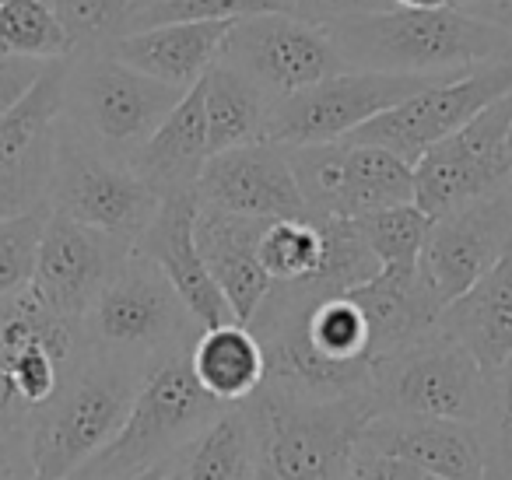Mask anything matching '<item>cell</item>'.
I'll return each instance as SVG.
<instances>
[{"label": "cell", "mask_w": 512, "mask_h": 480, "mask_svg": "<svg viewBox=\"0 0 512 480\" xmlns=\"http://www.w3.org/2000/svg\"><path fill=\"white\" fill-rule=\"evenodd\" d=\"M0 53L50 64V60L71 57L74 43L46 0H4V8H0Z\"/></svg>", "instance_id": "obj_28"}, {"label": "cell", "mask_w": 512, "mask_h": 480, "mask_svg": "<svg viewBox=\"0 0 512 480\" xmlns=\"http://www.w3.org/2000/svg\"><path fill=\"white\" fill-rule=\"evenodd\" d=\"M439 330L456 337L484 372L512 358V249L439 316Z\"/></svg>", "instance_id": "obj_22"}, {"label": "cell", "mask_w": 512, "mask_h": 480, "mask_svg": "<svg viewBox=\"0 0 512 480\" xmlns=\"http://www.w3.org/2000/svg\"><path fill=\"white\" fill-rule=\"evenodd\" d=\"M267 225L271 221L239 218V214L218 211V207H207L197 200V225H193L197 249L242 326L256 316V309L274 284L260 263V253H256Z\"/></svg>", "instance_id": "obj_19"}, {"label": "cell", "mask_w": 512, "mask_h": 480, "mask_svg": "<svg viewBox=\"0 0 512 480\" xmlns=\"http://www.w3.org/2000/svg\"><path fill=\"white\" fill-rule=\"evenodd\" d=\"M512 92V60H498V64H481L463 71L453 81H439V85L425 88V92L411 95L400 106L379 113L355 134L344 141L351 144H372L400 162L414 169L418 158L439 141L453 137L460 127H467L477 113L491 106V102L505 99Z\"/></svg>", "instance_id": "obj_13"}, {"label": "cell", "mask_w": 512, "mask_h": 480, "mask_svg": "<svg viewBox=\"0 0 512 480\" xmlns=\"http://www.w3.org/2000/svg\"><path fill=\"white\" fill-rule=\"evenodd\" d=\"M509 155H512V134H509Z\"/></svg>", "instance_id": "obj_45"}, {"label": "cell", "mask_w": 512, "mask_h": 480, "mask_svg": "<svg viewBox=\"0 0 512 480\" xmlns=\"http://www.w3.org/2000/svg\"><path fill=\"white\" fill-rule=\"evenodd\" d=\"M470 15H477V18H484V22L498 25V29H502L505 36L512 39V0H484V4L470 8Z\"/></svg>", "instance_id": "obj_40"}, {"label": "cell", "mask_w": 512, "mask_h": 480, "mask_svg": "<svg viewBox=\"0 0 512 480\" xmlns=\"http://www.w3.org/2000/svg\"><path fill=\"white\" fill-rule=\"evenodd\" d=\"M309 218L355 221L372 211L414 204V169L372 144L330 141L288 148Z\"/></svg>", "instance_id": "obj_10"}, {"label": "cell", "mask_w": 512, "mask_h": 480, "mask_svg": "<svg viewBox=\"0 0 512 480\" xmlns=\"http://www.w3.org/2000/svg\"><path fill=\"white\" fill-rule=\"evenodd\" d=\"M323 29L355 71L442 78V74L512 60V39L498 25L456 8H390L337 18Z\"/></svg>", "instance_id": "obj_1"}, {"label": "cell", "mask_w": 512, "mask_h": 480, "mask_svg": "<svg viewBox=\"0 0 512 480\" xmlns=\"http://www.w3.org/2000/svg\"><path fill=\"white\" fill-rule=\"evenodd\" d=\"M53 64V60H50ZM43 60H29V57H11V53H0V116H8L32 88L39 85V78L46 74Z\"/></svg>", "instance_id": "obj_37"}, {"label": "cell", "mask_w": 512, "mask_h": 480, "mask_svg": "<svg viewBox=\"0 0 512 480\" xmlns=\"http://www.w3.org/2000/svg\"><path fill=\"white\" fill-rule=\"evenodd\" d=\"M46 218H50V204H39L36 211L0 221V302L32 284Z\"/></svg>", "instance_id": "obj_32"}, {"label": "cell", "mask_w": 512, "mask_h": 480, "mask_svg": "<svg viewBox=\"0 0 512 480\" xmlns=\"http://www.w3.org/2000/svg\"><path fill=\"white\" fill-rule=\"evenodd\" d=\"M256 253H260V263H264L271 281L292 284V281H309V277L320 274L327 242H323L320 221L285 218V221H271L264 228Z\"/></svg>", "instance_id": "obj_29"}, {"label": "cell", "mask_w": 512, "mask_h": 480, "mask_svg": "<svg viewBox=\"0 0 512 480\" xmlns=\"http://www.w3.org/2000/svg\"><path fill=\"white\" fill-rule=\"evenodd\" d=\"M130 249L134 242L95 232L50 211L43 239H39L36 270H32V291L43 298L50 312L81 326L109 277L130 256Z\"/></svg>", "instance_id": "obj_15"}, {"label": "cell", "mask_w": 512, "mask_h": 480, "mask_svg": "<svg viewBox=\"0 0 512 480\" xmlns=\"http://www.w3.org/2000/svg\"><path fill=\"white\" fill-rule=\"evenodd\" d=\"M29 414L32 410L18 400L8 372L0 368V428H29Z\"/></svg>", "instance_id": "obj_39"}, {"label": "cell", "mask_w": 512, "mask_h": 480, "mask_svg": "<svg viewBox=\"0 0 512 480\" xmlns=\"http://www.w3.org/2000/svg\"><path fill=\"white\" fill-rule=\"evenodd\" d=\"M477 4H484V0H449V8H456V11H470V8H477Z\"/></svg>", "instance_id": "obj_44"}, {"label": "cell", "mask_w": 512, "mask_h": 480, "mask_svg": "<svg viewBox=\"0 0 512 480\" xmlns=\"http://www.w3.org/2000/svg\"><path fill=\"white\" fill-rule=\"evenodd\" d=\"M190 368L200 389L218 403H246L267 382V358L256 333L242 323L200 330L190 347Z\"/></svg>", "instance_id": "obj_24"}, {"label": "cell", "mask_w": 512, "mask_h": 480, "mask_svg": "<svg viewBox=\"0 0 512 480\" xmlns=\"http://www.w3.org/2000/svg\"><path fill=\"white\" fill-rule=\"evenodd\" d=\"M358 445L414 463L439 480H484V452L477 424L442 417L376 414Z\"/></svg>", "instance_id": "obj_18"}, {"label": "cell", "mask_w": 512, "mask_h": 480, "mask_svg": "<svg viewBox=\"0 0 512 480\" xmlns=\"http://www.w3.org/2000/svg\"><path fill=\"white\" fill-rule=\"evenodd\" d=\"M200 95H204L207 148H211V155L264 141V127L274 102L253 81L242 78L235 67L218 60L200 78Z\"/></svg>", "instance_id": "obj_25"}, {"label": "cell", "mask_w": 512, "mask_h": 480, "mask_svg": "<svg viewBox=\"0 0 512 480\" xmlns=\"http://www.w3.org/2000/svg\"><path fill=\"white\" fill-rule=\"evenodd\" d=\"M246 414L256 442L253 480H344L376 407L369 393L316 403L260 386Z\"/></svg>", "instance_id": "obj_3"}, {"label": "cell", "mask_w": 512, "mask_h": 480, "mask_svg": "<svg viewBox=\"0 0 512 480\" xmlns=\"http://www.w3.org/2000/svg\"><path fill=\"white\" fill-rule=\"evenodd\" d=\"M369 393L376 414L477 424L488 400V372L460 340L435 326L418 344L376 361Z\"/></svg>", "instance_id": "obj_8"}, {"label": "cell", "mask_w": 512, "mask_h": 480, "mask_svg": "<svg viewBox=\"0 0 512 480\" xmlns=\"http://www.w3.org/2000/svg\"><path fill=\"white\" fill-rule=\"evenodd\" d=\"M460 74L428 78V74H386L355 71L351 67V71L334 74V78L320 81V85L306 88V92H295L288 99L274 102L264 127V141L281 144V148L344 141L358 127L376 120L379 113L400 106V102L439 85V81L460 78Z\"/></svg>", "instance_id": "obj_9"}, {"label": "cell", "mask_w": 512, "mask_h": 480, "mask_svg": "<svg viewBox=\"0 0 512 480\" xmlns=\"http://www.w3.org/2000/svg\"><path fill=\"white\" fill-rule=\"evenodd\" d=\"M186 480H253L256 442L246 403H228L179 456Z\"/></svg>", "instance_id": "obj_26"}, {"label": "cell", "mask_w": 512, "mask_h": 480, "mask_svg": "<svg viewBox=\"0 0 512 480\" xmlns=\"http://www.w3.org/2000/svg\"><path fill=\"white\" fill-rule=\"evenodd\" d=\"M193 225H197V190L165 193L162 207H158V214L151 218V225L141 232V239L134 242V249L141 256H148V260L169 277L172 288H176L179 298L186 302V309H190L193 319L200 323V330L239 323L232 305H228V298L221 295V288L214 284L204 256H200Z\"/></svg>", "instance_id": "obj_17"}, {"label": "cell", "mask_w": 512, "mask_h": 480, "mask_svg": "<svg viewBox=\"0 0 512 480\" xmlns=\"http://www.w3.org/2000/svg\"><path fill=\"white\" fill-rule=\"evenodd\" d=\"M512 92L467 127L428 148L414 165V204L432 221L512 183Z\"/></svg>", "instance_id": "obj_11"}, {"label": "cell", "mask_w": 512, "mask_h": 480, "mask_svg": "<svg viewBox=\"0 0 512 480\" xmlns=\"http://www.w3.org/2000/svg\"><path fill=\"white\" fill-rule=\"evenodd\" d=\"M274 4H278V11H285V15H295L313 25H327L348 15H372V11L393 8L390 0H274Z\"/></svg>", "instance_id": "obj_35"}, {"label": "cell", "mask_w": 512, "mask_h": 480, "mask_svg": "<svg viewBox=\"0 0 512 480\" xmlns=\"http://www.w3.org/2000/svg\"><path fill=\"white\" fill-rule=\"evenodd\" d=\"M358 309L369 319L372 333V358H390L404 347L418 344L421 337L439 326L442 305L425 284V277L414 274H386L379 270L369 284L348 291Z\"/></svg>", "instance_id": "obj_21"}, {"label": "cell", "mask_w": 512, "mask_h": 480, "mask_svg": "<svg viewBox=\"0 0 512 480\" xmlns=\"http://www.w3.org/2000/svg\"><path fill=\"white\" fill-rule=\"evenodd\" d=\"M46 204L78 225L137 242L162 207V193L130 165V158L102 151L60 116Z\"/></svg>", "instance_id": "obj_7"}, {"label": "cell", "mask_w": 512, "mask_h": 480, "mask_svg": "<svg viewBox=\"0 0 512 480\" xmlns=\"http://www.w3.org/2000/svg\"><path fill=\"white\" fill-rule=\"evenodd\" d=\"M0 480H36L29 428H0Z\"/></svg>", "instance_id": "obj_38"}, {"label": "cell", "mask_w": 512, "mask_h": 480, "mask_svg": "<svg viewBox=\"0 0 512 480\" xmlns=\"http://www.w3.org/2000/svg\"><path fill=\"white\" fill-rule=\"evenodd\" d=\"M225 410L200 389L190 368V347L148 365L120 435L71 480H130L183 456L214 417Z\"/></svg>", "instance_id": "obj_4"}, {"label": "cell", "mask_w": 512, "mask_h": 480, "mask_svg": "<svg viewBox=\"0 0 512 480\" xmlns=\"http://www.w3.org/2000/svg\"><path fill=\"white\" fill-rule=\"evenodd\" d=\"M393 8H411V11H435L449 8V0H390Z\"/></svg>", "instance_id": "obj_41"}, {"label": "cell", "mask_w": 512, "mask_h": 480, "mask_svg": "<svg viewBox=\"0 0 512 480\" xmlns=\"http://www.w3.org/2000/svg\"><path fill=\"white\" fill-rule=\"evenodd\" d=\"M200 323L172 281L137 249L120 263L81 323V340L106 358L148 372L158 358L193 347Z\"/></svg>", "instance_id": "obj_5"}, {"label": "cell", "mask_w": 512, "mask_h": 480, "mask_svg": "<svg viewBox=\"0 0 512 480\" xmlns=\"http://www.w3.org/2000/svg\"><path fill=\"white\" fill-rule=\"evenodd\" d=\"M186 92L134 71L113 53L78 50L67 60L64 120L109 155L130 158L183 102Z\"/></svg>", "instance_id": "obj_6"}, {"label": "cell", "mask_w": 512, "mask_h": 480, "mask_svg": "<svg viewBox=\"0 0 512 480\" xmlns=\"http://www.w3.org/2000/svg\"><path fill=\"white\" fill-rule=\"evenodd\" d=\"M274 0H151L141 11L134 32L155 25H193V22H242V18L271 15Z\"/></svg>", "instance_id": "obj_34"}, {"label": "cell", "mask_w": 512, "mask_h": 480, "mask_svg": "<svg viewBox=\"0 0 512 480\" xmlns=\"http://www.w3.org/2000/svg\"><path fill=\"white\" fill-rule=\"evenodd\" d=\"M512 249V183L432 221L418 274L446 309Z\"/></svg>", "instance_id": "obj_14"}, {"label": "cell", "mask_w": 512, "mask_h": 480, "mask_svg": "<svg viewBox=\"0 0 512 480\" xmlns=\"http://www.w3.org/2000/svg\"><path fill=\"white\" fill-rule=\"evenodd\" d=\"M197 200L239 218H309L292 155L271 141H256L207 158L197 179Z\"/></svg>", "instance_id": "obj_16"}, {"label": "cell", "mask_w": 512, "mask_h": 480, "mask_svg": "<svg viewBox=\"0 0 512 480\" xmlns=\"http://www.w3.org/2000/svg\"><path fill=\"white\" fill-rule=\"evenodd\" d=\"M235 22H193V25H155L127 32L106 46L116 60L134 71L162 81L179 92H190L221 57L225 36Z\"/></svg>", "instance_id": "obj_20"}, {"label": "cell", "mask_w": 512, "mask_h": 480, "mask_svg": "<svg viewBox=\"0 0 512 480\" xmlns=\"http://www.w3.org/2000/svg\"><path fill=\"white\" fill-rule=\"evenodd\" d=\"M172 463H165V466H155V470H148V473H141V477H130V480H162L165 477V470H169Z\"/></svg>", "instance_id": "obj_43"}, {"label": "cell", "mask_w": 512, "mask_h": 480, "mask_svg": "<svg viewBox=\"0 0 512 480\" xmlns=\"http://www.w3.org/2000/svg\"><path fill=\"white\" fill-rule=\"evenodd\" d=\"M53 144H57V137H53ZM53 144L25 158L0 162V221H11L46 204L53 176Z\"/></svg>", "instance_id": "obj_33"}, {"label": "cell", "mask_w": 512, "mask_h": 480, "mask_svg": "<svg viewBox=\"0 0 512 480\" xmlns=\"http://www.w3.org/2000/svg\"><path fill=\"white\" fill-rule=\"evenodd\" d=\"M228 67L253 81L271 102L320 85L351 71L323 25L302 22L285 11L242 18L228 29L221 57Z\"/></svg>", "instance_id": "obj_12"}, {"label": "cell", "mask_w": 512, "mask_h": 480, "mask_svg": "<svg viewBox=\"0 0 512 480\" xmlns=\"http://www.w3.org/2000/svg\"><path fill=\"white\" fill-rule=\"evenodd\" d=\"M0 8H4V0H0Z\"/></svg>", "instance_id": "obj_46"}, {"label": "cell", "mask_w": 512, "mask_h": 480, "mask_svg": "<svg viewBox=\"0 0 512 480\" xmlns=\"http://www.w3.org/2000/svg\"><path fill=\"white\" fill-rule=\"evenodd\" d=\"M162 480H186V473H183V463H179V456L172 459V466L165 470V477Z\"/></svg>", "instance_id": "obj_42"}, {"label": "cell", "mask_w": 512, "mask_h": 480, "mask_svg": "<svg viewBox=\"0 0 512 480\" xmlns=\"http://www.w3.org/2000/svg\"><path fill=\"white\" fill-rule=\"evenodd\" d=\"M71 36L74 53L102 50L113 39L134 32L141 11L151 0H46Z\"/></svg>", "instance_id": "obj_30"}, {"label": "cell", "mask_w": 512, "mask_h": 480, "mask_svg": "<svg viewBox=\"0 0 512 480\" xmlns=\"http://www.w3.org/2000/svg\"><path fill=\"white\" fill-rule=\"evenodd\" d=\"M344 480H439V477L418 470V466L407 463V459L386 456V452H376V449H365V445H358L355 456H351V463H348Z\"/></svg>", "instance_id": "obj_36"}, {"label": "cell", "mask_w": 512, "mask_h": 480, "mask_svg": "<svg viewBox=\"0 0 512 480\" xmlns=\"http://www.w3.org/2000/svg\"><path fill=\"white\" fill-rule=\"evenodd\" d=\"M207 158H211V148H207L204 95L197 81L169 113V120L130 155V165L165 197V193L197 190Z\"/></svg>", "instance_id": "obj_23"}, {"label": "cell", "mask_w": 512, "mask_h": 480, "mask_svg": "<svg viewBox=\"0 0 512 480\" xmlns=\"http://www.w3.org/2000/svg\"><path fill=\"white\" fill-rule=\"evenodd\" d=\"M484 480H512V358L488 372V400L477 421Z\"/></svg>", "instance_id": "obj_31"}, {"label": "cell", "mask_w": 512, "mask_h": 480, "mask_svg": "<svg viewBox=\"0 0 512 480\" xmlns=\"http://www.w3.org/2000/svg\"><path fill=\"white\" fill-rule=\"evenodd\" d=\"M144 368L106 358L81 344L57 396L29 414V452L36 480H71L92 463L127 421Z\"/></svg>", "instance_id": "obj_2"}, {"label": "cell", "mask_w": 512, "mask_h": 480, "mask_svg": "<svg viewBox=\"0 0 512 480\" xmlns=\"http://www.w3.org/2000/svg\"><path fill=\"white\" fill-rule=\"evenodd\" d=\"M369 253L376 256L379 270L386 274H414L425 253L432 218L418 204H397L386 211H372L351 221Z\"/></svg>", "instance_id": "obj_27"}]
</instances>
